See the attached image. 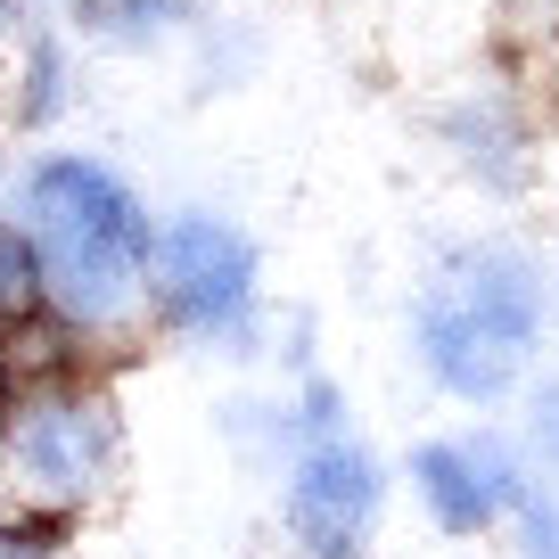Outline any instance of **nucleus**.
Segmentation results:
<instances>
[{
	"label": "nucleus",
	"instance_id": "9b49d317",
	"mask_svg": "<svg viewBox=\"0 0 559 559\" xmlns=\"http://www.w3.org/2000/svg\"><path fill=\"white\" fill-rule=\"evenodd\" d=\"M519 543H526V559H559V510L526 493L519 502Z\"/></svg>",
	"mask_w": 559,
	"mask_h": 559
},
{
	"label": "nucleus",
	"instance_id": "39448f33",
	"mask_svg": "<svg viewBox=\"0 0 559 559\" xmlns=\"http://www.w3.org/2000/svg\"><path fill=\"white\" fill-rule=\"evenodd\" d=\"M379 502H386V477H379V461H370V444H354L346 428H330V437L297 444L280 519H288V543H297L305 559H362L370 535H379Z\"/></svg>",
	"mask_w": 559,
	"mask_h": 559
},
{
	"label": "nucleus",
	"instance_id": "6e6552de",
	"mask_svg": "<svg viewBox=\"0 0 559 559\" xmlns=\"http://www.w3.org/2000/svg\"><path fill=\"white\" fill-rule=\"evenodd\" d=\"M58 107H67V50H58V41H34V58H25V91H17V116H25V123H50Z\"/></svg>",
	"mask_w": 559,
	"mask_h": 559
},
{
	"label": "nucleus",
	"instance_id": "423d86ee",
	"mask_svg": "<svg viewBox=\"0 0 559 559\" xmlns=\"http://www.w3.org/2000/svg\"><path fill=\"white\" fill-rule=\"evenodd\" d=\"M412 486L444 535H493L526 502V461L502 437H428L412 453Z\"/></svg>",
	"mask_w": 559,
	"mask_h": 559
},
{
	"label": "nucleus",
	"instance_id": "f8f14e48",
	"mask_svg": "<svg viewBox=\"0 0 559 559\" xmlns=\"http://www.w3.org/2000/svg\"><path fill=\"white\" fill-rule=\"evenodd\" d=\"M0 559H50V543L25 535V526H0Z\"/></svg>",
	"mask_w": 559,
	"mask_h": 559
},
{
	"label": "nucleus",
	"instance_id": "f03ea898",
	"mask_svg": "<svg viewBox=\"0 0 559 559\" xmlns=\"http://www.w3.org/2000/svg\"><path fill=\"white\" fill-rule=\"evenodd\" d=\"M551 321V280L526 247H453L412 297V354L453 403H502Z\"/></svg>",
	"mask_w": 559,
	"mask_h": 559
},
{
	"label": "nucleus",
	"instance_id": "f257e3e1",
	"mask_svg": "<svg viewBox=\"0 0 559 559\" xmlns=\"http://www.w3.org/2000/svg\"><path fill=\"white\" fill-rule=\"evenodd\" d=\"M25 230H34L50 305L67 330H123L148 297L157 223L140 190L99 157H41L25 174Z\"/></svg>",
	"mask_w": 559,
	"mask_h": 559
},
{
	"label": "nucleus",
	"instance_id": "0eeeda50",
	"mask_svg": "<svg viewBox=\"0 0 559 559\" xmlns=\"http://www.w3.org/2000/svg\"><path fill=\"white\" fill-rule=\"evenodd\" d=\"M50 313V280H41V255H34V230L0 214V337H17L25 321Z\"/></svg>",
	"mask_w": 559,
	"mask_h": 559
},
{
	"label": "nucleus",
	"instance_id": "20e7f679",
	"mask_svg": "<svg viewBox=\"0 0 559 559\" xmlns=\"http://www.w3.org/2000/svg\"><path fill=\"white\" fill-rule=\"evenodd\" d=\"M9 461L41 502H91L116 477V412L74 379H41L9 403Z\"/></svg>",
	"mask_w": 559,
	"mask_h": 559
},
{
	"label": "nucleus",
	"instance_id": "9d476101",
	"mask_svg": "<svg viewBox=\"0 0 559 559\" xmlns=\"http://www.w3.org/2000/svg\"><path fill=\"white\" fill-rule=\"evenodd\" d=\"M526 453H535L543 469H559V379H543L535 395H526Z\"/></svg>",
	"mask_w": 559,
	"mask_h": 559
},
{
	"label": "nucleus",
	"instance_id": "7ed1b4c3",
	"mask_svg": "<svg viewBox=\"0 0 559 559\" xmlns=\"http://www.w3.org/2000/svg\"><path fill=\"white\" fill-rule=\"evenodd\" d=\"M148 297L190 337H247L255 330V297H263V255L230 214L190 206V214H174V223H157Z\"/></svg>",
	"mask_w": 559,
	"mask_h": 559
},
{
	"label": "nucleus",
	"instance_id": "1a4fd4ad",
	"mask_svg": "<svg viewBox=\"0 0 559 559\" xmlns=\"http://www.w3.org/2000/svg\"><path fill=\"white\" fill-rule=\"evenodd\" d=\"M174 9H181V0H91V25H99V34L140 41V34H157Z\"/></svg>",
	"mask_w": 559,
	"mask_h": 559
}]
</instances>
